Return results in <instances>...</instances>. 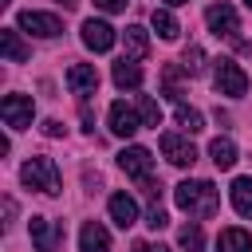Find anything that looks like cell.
I'll list each match as a JSON object with an SVG mask.
<instances>
[{
  "label": "cell",
  "mask_w": 252,
  "mask_h": 252,
  "mask_svg": "<svg viewBox=\"0 0 252 252\" xmlns=\"http://www.w3.org/2000/svg\"><path fill=\"white\" fill-rule=\"evenodd\" d=\"M173 201H177L181 213L209 220V217L217 213V205H220V189H217L213 181H181V185L173 189Z\"/></svg>",
  "instance_id": "obj_1"
},
{
  "label": "cell",
  "mask_w": 252,
  "mask_h": 252,
  "mask_svg": "<svg viewBox=\"0 0 252 252\" xmlns=\"http://www.w3.org/2000/svg\"><path fill=\"white\" fill-rule=\"evenodd\" d=\"M118 165L142 185V193H150V197L161 193V181H154V154H150L146 146H126V150L118 154Z\"/></svg>",
  "instance_id": "obj_2"
},
{
  "label": "cell",
  "mask_w": 252,
  "mask_h": 252,
  "mask_svg": "<svg viewBox=\"0 0 252 252\" xmlns=\"http://www.w3.org/2000/svg\"><path fill=\"white\" fill-rule=\"evenodd\" d=\"M20 177H24V185H28V189H39V193H47V197H59V189H63L59 165H55L51 158H43V154L28 158V161H24V169H20Z\"/></svg>",
  "instance_id": "obj_3"
},
{
  "label": "cell",
  "mask_w": 252,
  "mask_h": 252,
  "mask_svg": "<svg viewBox=\"0 0 252 252\" xmlns=\"http://www.w3.org/2000/svg\"><path fill=\"white\" fill-rule=\"evenodd\" d=\"M205 24L213 28L217 39H232L240 51H248V43L240 39V20H236V8H232V4H224V0H220V4H209V8H205Z\"/></svg>",
  "instance_id": "obj_4"
},
{
  "label": "cell",
  "mask_w": 252,
  "mask_h": 252,
  "mask_svg": "<svg viewBox=\"0 0 252 252\" xmlns=\"http://www.w3.org/2000/svg\"><path fill=\"white\" fill-rule=\"evenodd\" d=\"M213 83H217V91H220V94H228V98L248 94V75H244V67H240V63H232V59H217Z\"/></svg>",
  "instance_id": "obj_5"
},
{
  "label": "cell",
  "mask_w": 252,
  "mask_h": 252,
  "mask_svg": "<svg viewBox=\"0 0 252 252\" xmlns=\"http://www.w3.org/2000/svg\"><path fill=\"white\" fill-rule=\"evenodd\" d=\"M0 114H4V122L12 130H28L32 126V114H35V102H32V94H4Z\"/></svg>",
  "instance_id": "obj_6"
},
{
  "label": "cell",
  "mask_w": 252,
  "mask_h": 252,
  "mask_svg": "<svg viewBox=\"0 0 252 252\" xmlns=\"http://www.w3.org/2000/svg\"><path fill=\"white\" fill-rule=\"evenodd\" d=\"M20 28H28L32 35H39V39H55L59 32H63V20L59 16H51V12H20Z\"/></svg>",
  "instance_id": "obj_7"
},
{
  "label": "cell",
  "mask_w": 252,
  "mask_h": 252,
  "mask_svg": "<svg viewBox=\"0 0 252 252\" xmlns=\"http://www.w3.org/2000/svg\"><path fill=\"white\" fill-rule=\"evenodd\" d=\"M161 154H165V161H169V165H181V169L197 161L193 142H189V138H181V134H161Z\"/></svg>",
  "instance_id": "obj_8"
},
{
  "label": "cell",
  "mask_w": 252,
  "mask_h": 252,
  "mask_svg": "<svg viewBox=\"0 0 252 252\" xmlns=\"http://www.w3.org/2000/svg\"><path fill=\"white\" fill-rule=\"evenodd\" d=\"M110 134H118V138H134L138 130H142V118L126 106V102H110Z\"/></svg>",
  "instance_id": "obj_9"
},
{
  "label": "cell",
  "mask_w": 252,
  "mask_h": 252,
  "mask_svg": "<svg viewBox=\"0 0 252 252\" xmlns=\"http://www.w3.org/2000/svg\"><path fill=\"white\" fill-rule=\"evenodd\" d=\"M83 43H87L91 51H110V47H114V28H110L106 20H87V24H83Z\"/></svg>",
  "instance_id": "obj_10"
},
{
  "label": "cell",
  "mask_w": 252,
  "mask_h": 252,
  "mask_svg": "<svg viewBox=\"0 0 252 252\" xmlns=\"http://www.w3.org/2000/svg\"><path fill=\"white\" fill-rule=\"evenodd\" d=\"M67 87H71L75 94H94V91H98V71H94L91 63H71V67H67Z\"/></svg>",
  "instance_id": "obj_11"
},
{
  "label": "cell",
  "mask_w": 252,
  "mask_h": 252,
  "mask_svg": "<svg viewBox=\"0 0 252 252\" xmlns=\"http://www.w3.org/2000/svg\"><path fill=\"white\" fill-rule=\"evenodd\" d=\"M32 240H35V252H55L63 240V228H55L47 217H32Z\"/></svg>",
  "instance_id": "obj_12"
},
{
  "label": "cell",
  "mask_w": 252,
  "mask_h": 252,
  "mask_svg": "<svg viewBox=\"0 0 252 252\" xmlns=\"http://www.w3.org/2000/svg\"><path fill=\"white\" fill-rule=\"evenodd\" d=\"M79 252H110V232L98 220H87L79 232Z\"/></svg>",
  "instance_id": "obj_13"
},
{
  "label": "cell",
  "mask_w": 252,
  "mask_h": 252,
  "mask_svg": "<svg viewBox=\"0 0 252 252\" xmlns=\"http://www.w3.org/2000/svg\"><path fill=\"white\" fill-rule=\"evenodd\" d=\"M110 220H114L118 228H130V224L138 220V205H134V197L114 193V197H110Z\"/></svg>",
  "instance_id": "obj_14"
},
{
  "label": "cell",
  "mask_w": 252,
  "mask_h": 252,
  "mask_svg": "<svg viewBox=\"0 0 252 252\" xmlns=\"http://www.w3.org/2000/svg\"><path fill=\"white\" fill-rule=\"evenodd\" d=\"M217 252H252V232L248 228H220Z\"/></svg>",
  "instance_id": "obj_15"
},
{
  "label": "cell",
  "mask_w": 252,
  "mask_h": 252,
  "mask_svg": "<svg viewBox=\"0 0 252 252\" xmlns=\"http://www.w3.org/2000/svg\"><path fill=\"white\" fill-rule=\"evenodd\" d=\"M122 43H126V59H146V55H150V35H146V28H138V24H130V28L122 32Z\"/></svg>",
  "instance_id": "obj_16"
},
{
  "label": "cell",
  "mask_w": 252,
  "mask_h": 252,
  "mask_svg": "<svg viewBox=\"0 0 252 252\" xmlns=\"http://www.w3.org/2000/svg\"><path fill=\"white\" fill-rule=\"evenodd\" d=\"M0 47H4V59L8 63H24L32 51H28V43L20 39V32H12V28H4L0 32Z\"/></svg>",
  "instance_id": "obj_17"
},
{
  "label": "cell",
  "mask_w": 252,
  "mask_h": 252,
  "mask_svg": "<svg viewBox=\"0 0 252 252\" xmlns=\"http://www.w3.org/2000/svg\"><path fill=\"white\" fill-rule=\"evenodd\" d=\"M114 87H122V91H126V87H130V91H134V87H142V67H138L134 59H126V55H122V59L114 63Z\"/></svg>",
  "instance_id": "obj_18"
},
{
  "label": "cell",
  "mask_w": 252,
  "mask_h": 252,
  "mask_svg": "<svg viewBox=\"0 0 252 252\" xmlns=\"http://www.w3.org/2000/svg\"><path fill=\"white\" fill-rule=\"evenodd\" d=\"M209 158H213L217 169H232V165H236V146H232L228 138H213V142H209Z\"/></svg>",
  "instance_id": "obj_19"
},
{
  "label": "cell",
  "mask_w": 252,
  "mask_h": 252,
  "mask_svg": "<svg viewBox=\"0 0 252 252\" xmlns=\"http://www.w3.org/2000/svg\"><path fill=\"white\" fill-rule=\"evenodd\" d=\"M228 193H232V209L240 217H252V177H236Z\"/></svg>",
  "instance_id": "obj_20"
},
{
  "label": "cell",
  "mask_w": 252,
  "mask_h": 252,
  "mask_svg": "<svg viewBox=\"0 0 252 252\" xmlns=\"http://www.w3.org/2000/svg\"><path fill=\"white\" fill-rule=\"evenodd\" d=\"M150 24H154V32L161 35V39H177V20H173V12H165V8H154L150 12Z\"/></svg>",
  "instance_id": "obj_21"
},
{
  "label": "cell",
  "mask_w": 252,
  "mask_h": 252,
  "mask_svg": "<svg viewBox=\"0 0 252 252\" xmlns=\"http://www.w3.org/2000/svg\"><path fill=\"white\" fill-rule=\"evenodd\" d=\"M181 71L185 67H177V63H165V71H161V87L173 102H181Z\"/></svg>",
  "instance_id": "obj_22"
},
{
  "label": "cell",
  "mask_w": 252,
  "mask_h": 252,
  "mask_svg": "<svg viewBox=\"0 0 252 252\" xmlns=\"http://www.w3.org/2000/svg\"><path fill=\"white\" fill-rule=\"evenodd\" d=\"M177 244H181L185 252H201V248H205V232H201V224H181Z\"/></svg>",
  "instance_id": "obj_23"
},
{
  "label": "cell",
  "mask_w": 252,
  "mask_h": 252,
  "mask_svg": "<svg viewBox=\"0 0 252 252\" xmlns=\"http://www.w3.org/2000/svg\"><path fill=\"white\" fill-rule=\"evenodd\" d=\"M138 118H142V126H154V130H158V126H161V106H158L150 94H142V98H138Z\"/></svg>",
  "instance_id": "obj_24"
},
{
  "label": "cell",
  "mask_w": 252,
  "mask_h": 252,
  "mask_svg": "<svg viewBox=\"0 0 252 252\" xmlns=\"http://www.w3.org/2000/svg\"><path fill=\"white\" fill-rule=\"evenodd\" d=\"M177 126H181L185 134H197V130H205V126H201V114H197L193 106H185V102H177Z\"/></svg>",
  "instance_id": "obj_25"
},
{
  "label": "cell",
  "mask_w": 252,
  "mask_h": 252,
  "mask_svg": "<svg viewBox=\"0 0 252 252\" xmlns=\"http://www.w3.org/2000/svg\"><path fill=\"white\" fill-rule=\"evenodd\" d=\"M181 67H185V75H197V71L205 67V51H201L197 43H189L185 55H181Z\"/></svg>",
  "instance_id": "obj_26"
},
{
  "label": "cell",
  "mask_w": 252,
  "mask_h": 252,
  "mask_svg": "<svg viewBox=\"0 0 252 252\" xmlns=\"http://www.w3.org/2000/svg\"><path fill=\"white\" fill-rule=\"evenodd\" d=\"M146 224H150L154 232H158V228H165V224H169V217H165V209H161V205H150V213H146Z\"/></svg>",
  "instance_id": "obj_27"
},
{
  "label": "cell",
  "mask_w": 252,
  "mask_h": 252,
  "mask_svg": "<svg viewBox=\"0 0 252 252\" xmlns=\"http://www.w3.org/2000/svg\"><path fill=\"white\" fill-rule=\"evenodd\" d=\"M43 134H47V138H63V122H59V118H47V122H43Z\"/></svg>",
  "instance_id": "obj_28"
},
{
  "label": "cell",
  "mask_w": 252,
  "mask_h": 252,
  "mask_svg": "<svg viewBox=\"0 0 252 252\" xmlns=\"http://www.w3.org/2000/svg\"><path fill=\"white\" fill-rule=\"evenodd\" d=\"M94 8H102V12H126V0H94Z\"/></svg>",
  "instance_id": "obj_29"
},
{
  "label": "cell",
  "mask_w": 252,
  "mask_h": 252,
  "mask_svg": "<svg viewBox=\"0 0 252 252\" xmlns=\"http://www.w3.org/2000/svg\"><path fill=\"white\" fill-rule=\"evenodd\" d=\"M134 252H169V248H161V244H146V240H138V244H134Z\"/></svg>",
  "instance_id": "obj_30"
},
{
  "label": "cell",
  "mask_w": 252,
  "mask_h": 252,
  "mask_svg": "<svg viewBox=\"0 0 252 252\" xmlns=\"http://www.w3.org/2000/svg\"><path fill=\"white\" fill-rule=\"evenodd\" d=\"M55 4H59V8H75L79 0H55Z\"/></svg>",
  "instance_id": "obj_31"
},
{
  "label": "cell",
  "mask_w": 252,
  "mask_h": 252,
  "mask_svg": "<svg viewBox=\"0 0 252 252\" xmlns=\"http://www.w3.org/2000/svg\"><path fill=\"white\" fill-rule=\"evenodd\" d=\"M165 4H173V8H177V4H189V0H165Z\"/></svg>",
  "instance_id": "obj_32"
},
{
  "label": "cell",
  "mask_w": 252,
  "mask_h": 252,
  "mask_svg": "<svg viewBox=\"0 0 252 252\" xmlns=\"http://www.w3.org/2000/svg\"><path fill=\"white\" fill-rule=\"evenodd\" d=\"M244 4H248V8H252V0H244Z\"/></svg>",
  "instance_id": "obj_33"
}]
</instances>
